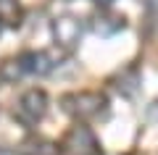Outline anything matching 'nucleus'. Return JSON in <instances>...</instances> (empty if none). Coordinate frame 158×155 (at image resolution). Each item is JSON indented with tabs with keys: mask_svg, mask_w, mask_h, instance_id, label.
Instances as JSON below:
<instances>
[{
	"mask_svg": "<svg viewBox=\"0 0 158 155\" xmlns=\"http://www.w3.org/2000/svg\"><path fill=\"white\" fill-rule=\"evenodd\" d=\"M45 111H48V95L42 89H29L19 100V108H16L19 118H24L27 124H37L40 118L45 116Z\"/></svg>",
	"mask_w": 158,
	"mask_h": 155,
	"instance_id": "7ed1b4c3",
	"label": "nucleus"
},
{
	"mask_svg": "<svg viewBox=\"0 0 158 155\" xmlns=\"http://www.w3.org/2000/svg\"><path fill=\"white\" fill-rule=\"evenodd\" d=\"M116 89L121 95H127V97H132V95L140 89V74H137L135 68H124V71L116 76Z\"/></svg>",
	"mask_w": 158,
	"mask_h": 155,
	"instance_id": "423d86ee",
	"label": "nucleus"
},
{
	"mask_svg": "<svg viewBox=\"0 0 158 155\" xmlns=\"http://www.w3.org/2000/svg\"><path fill=\"white\" fill-rule=\"evenodd\" d=\"M61 103H63V111L71 113V116H77V118H98L103 111H106V105H108L106 95H100V92L66 95Z\"/></svg>",
	"mask_w": 158,
	"mask_h": 155,
	"instance_id": "f257e3e1",
	"label": "nucleus"
},
{
	"mask_svg": "<svg viewBox=\"0 0 158 155\" xmlns=\"http://www.w3.org/2000/svg\"><path fill=\"white\" fill-rule=\"evenodd\" d=\"M19 155H58V147L45 139H29L19 147Z\"/></svg>",
	"mask_w": 158,
	"mask_h": 155,
	"instance_id": "0eeeda50",
	"label": "nucleus"
},
{
	"mask_svg": "<svg viewBox=\"0 0 158 155\" xmlns=\"http://www.w3.org/2000/svg\"><path fill=\"white\" fill-rule=\"evenodd\" d=\"M0 21L8 27H19L21 24V6L19 0H0Z\"/></svg>",
	"mask_w": 158,
	"mask_h": 155,
	"instance_id": "6e6552de",
	"label": "nucleus"
},
{
	"mask_svg": "<svg viewBox=\"0 0 158 155\" xmlns=\"http://www.w3.org/2000/svg\"><path fill=\"white\" fill-rule=\"evenodd\" d=\"M16 66V76L19 74H37V76H45L53 71V63L45 53H24L16 61H11Z\"/></svg>",
	"mask_w": 158,
	"mask_h": 155,
	"instance_id": "39448f33",
	"label": "nucleus"
},
{
	"mask_svg": "<svg viewBox=\"0 0 158 155\" xmlns=\"http://www.w3.org/2000/svg\"><path fill=\"white\" fill-rule=\"evenodd\" d=\"M53 34H56V42L61 45V47L71 50L79 45V37H82V27H79V21L74 16H61L53 21Z\"/></svg>",
	"mask_w": 158,
	"mask_h": 155,
	"instance_id": "20e7f679",
	"label": "nucleus"
},
{
	"mask_svg": "<svg viewBox=\"0 0 158 155\" xmlns=\"http://www.w3.org/2000/svg\"><path fill=\"white\" fill-rule=\"evenodd\" d=\"M98 3H103V6H108V3H111V0H98Z\"/></svg>",
	"mask_w": 158,
	"mask_h": 155,
	"instance_id": "1a4fd4ad",
	"label": "nucleus"
},
{
	"mask_svg": "<svg viewBox=\"0 0 158 155\" xmlns=\"http://www.w3.org/2000/svg\"><path fill=\"white\" fill-rule=\"evenodd\" d=\"M61 147L66 155H100V145H98L95 134L82 124H77V126H71L66 132Z\"/></svg>",
	"mask_w": 158,
	"mask_h": 155,
	"instance_id": "f03ea898",
	"label": "nucleus"
}]
</instances>
